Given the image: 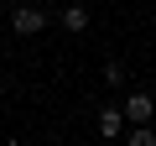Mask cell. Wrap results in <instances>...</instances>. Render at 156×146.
<instances>
[{
	"mask_svg": "<svg viewBox=\"0 0 156 146\" xmlns=\"http://www.w3.org/2000/svg\"><path fill=\"white\" fill-rule=\"evenodd\" d=\"M47 26H52L47 5H16V11H11V31H16V37H37V31H47Z\"/></svg>",
	"mask_w": 156,
	"mask_h": 146,
	"instance_id": "6da1fadb",
	"label": "cell"
},
{
	"mask_svg": "<svg viewBox=\"0 0 156 146\" xmlns=\"http://www.w3.org/2000/svg\"><path fill=\"white\" fill-rule=\"evenodd\" d=\"M42 5H62V0H42Z\"/></svg>",
	"mask_w": 156,
	"mask_h": 146,
	"instance_id": "8992f818",
	"label": "cell"
},
{
	"mask_svg": "<svg viewBox=\"0 0 156 146\" xmlns=\"http://www.w3.org/2000/svg\"><path fill=\"white\" fill-rule=\"evenodd\" d=\"M99 73H104V84H125V63H115V57H109Z\"/></svg>",
	"mask_w": 156,
	"mask_h": 146,
	"instance_id": "5b68a950",
	"label": "cell"
},
{
	"mask_svg": "<svg viewBox=\"0 0 156 146\" xmlns=\"http://www.w3.org/2000/svg\"><path fill=\"white\" fill-rule=\"evenodd\" d=\"M120 130H125V110L104 104V110H99V136H120Z\"/></svg>",
	"mask_w": 156,
	"mask_h": 146,
	"instance_id": "277c9868",
	"label": "cell"
},
{
	"mask_svg": "<svg viewBox=\"0 0 156 146\" xmlns=\"http://www.w3.org/2000/svg\"><path fill=\"white\" fill-rule=\"evenodd\" d=\"M57 26L73 31V37H78V31H89V11H83V5H62V11H57Z\"/></svg>",
	"mask_w": 156,
	"mask_h": 146,
	"instance_id": "3957f363",
	"label": "cell"
},
{
	"mask_svg": "<svg viewBox=\"0 0 156 146\" xmlns=\"http://www.w3.org/2000/svg\"><path fill=\"white\" fill-rule=\"evenodd\" d=\"M120 110H125V120L135 125V120H151V115H156V99H151L146 89H130V99H125Z\"/></svg>",
	"mask_w": 156,
	"mask_h": 146,
	"instance_id": "7a4b0ae2",
	"label": "cell"
}]
</instances>
